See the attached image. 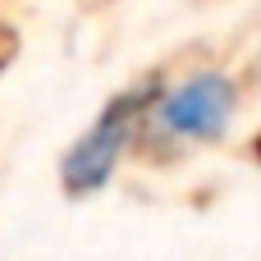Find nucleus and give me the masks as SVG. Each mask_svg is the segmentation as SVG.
Segmentation results:
<instances>
[{"mask_svg": "<svg viewBox=\"0 0 261 261\" xmlns=\"http://www.w3.org/2000/svg\"><path fill=\"white\" fill-rule=\"evenodd\" d=\"M133 110H138L133 101H115V110H106V119L64 156V184H69L73 193L101 188V184L110 179V170H115V161H119V147H124V138H128V115H133Z\"/></svg>", "mask_w": 261, "mask_h": 261, "instance_id": "f03ea898", "label": "nucleus"}, {"mask_svg": "<svg viewBox=\"0 0 261 261\" xmlns=\"http://www.w3.org/2000/svg\"><path fill=\"white\" fill-rule=\"evenodd\" d=\"M156 115L170 133H184V138L220 133L234 115V83L220 78V73H202V78L184 83L179 92H170L156 106Z\"/></svg>", "mask_w": 261, "mask_h": 261, "instance_id": "f257e3e1", "label": "nucleus"}]
</instances>
